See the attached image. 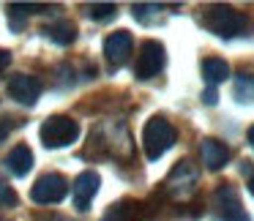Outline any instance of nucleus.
<instances>
[{"mask_svg": "<svg viewBox=\"0 0 254 221\" xmlns=\"http://www.w3.org/2000/svg\"><path fill=\"white\" fill-rule=\"evenodd\" d=\"M202 28L210 30L219 39H235V36H243L249 28L246 14H241L238 8L224 6V3H216V6H208L202 11Z\"/></svg>", "mask_w": 254, "mask_h": 221, "instance_id": "f257e3e1", "label": "nucleus"}, {"mask_svg": "<svg viewBox=\"0 0 254 221\" xmlns=\"http://www.w3.org/2000/svg\"><path fill=\"white\" fill-rule=\"evenodd\" d=\"M178 142V131L167 117H150L142 128V148H145V156L150 161H159L172 145Z\"/></svg>", "mask_w": 254, "mask_h": 221, "instance_id": "f03ea898", "label": "nucleus"}, {"mask_svg": "<svg viewBox=\"0 0 254 221\" xmlns=\"http://www.w3.org/2000/svg\"><path fill=\"white\" fill-rule=\"evenodd\" d=\"M39 137L44 142V148L58 150V148H68L79 139V123L68 115H52L41 123Z\"/></svg>", "mask_w": 254, "mask_h": 221, "instance_id": "7ed1b4c3", "label": "nucleus"}, {"mask_svg": "<svg viewBox=\"0 0 254 221\" xmlns=\"http://www.w3.org/2000/svg\"><path fill=\"white\" fill-rule=\"evenodd\" d=\"M66 194H68V180L61 172H44V175L33 183V188H30V199H33L36 205L63 202Z\"/></svg>", "mask_w": 254, "mask_h": 221, "instance_id": "20e7f679", "label": "nucleus"}, {"mask_svg": "<svg viewBox=\"0 0 254 221\" xmlns=\"http://www.w3.org/2000/svg\"><path fill=\"white\" fill-rule=\"evenodd\" d=\"M167 63V50L161 41H142V47H139L137 52V63H134V74H137V79H150L156 77V74L164 68Z\"/></svg>", "mask_w": 254, "mask_h": 221, "instance_id": "39448f33", "label": "nucleus"}, {"mask_svg": "<svg viewBox=\"0 0 254 221\" xmlns=\"http://www.w3.org/2000/svg\"><path fill=\"white\" fill-rule=\"evenodd\" d=\"M8 96H11L17 104L22 107H33L41 96V82L33 77V74H14L6 85Z\"/></svg>", "mask_w": 254, "mask_h": 221, "instance_id": "423d86ee", "label": "nucleus"}, {"mask_svg": "<svg viewBox=\"0 0 254 221\" xmlns=\"http://www.w3.org/2000/svg\"><path fill=\"white\" fill-rule=\"evenodd\" d=\"M216 208H219L221 221H252L249 213L243 210L238 191L230 186V183H224V186L216 188Z\"/></svg>", "mask_w": 254, "mask_h": 221, "instance_id": "0eeeda50", "label": "nucleus"}, {"mask_svg": "<svg viewBox=\"0 0 254 221\" xmlns=\"http://www.w3.org/2000/svg\"><path fill=\"white\" fill-rule=\"evenodd\" d=\"M99 186H101V177L99 172L93 169H85L77 175V180H74L71 186V194H74V208L77 210H90V202H93V197L99 194Z\"/></svg>", "mask_w": 254, "mask_h": 221, "instance_id": "6e6552de", "label": "nucleus"}, {"mask_svg": "<svg viewBox=\"0 0 254 221\" xmlns=\"http://www.w3.org/2000/svg\"><path fill=\"white\" fill-rule=\"evenodd\" d=\"M194 183H197V172H194V166L189 164V161H181V164L170 172V177H167L164 186H167V191H170L175 199H186L189 194L194 191Z\"/></svg>", "mask_w": 254, "mask_h": 221, "instance_id": "1a4fd4ad", "label": "nucleus"}, {"mask_svg": "<svg viewBox=\"0 0 254 221\" xmlns=\"http://www.w3.org/2000/svg\"><path fill=\"white\" fill-rule=\"evenodd\" d=\"M131 47H134V39H131L128 30H115L112 36H107V41H104L107 63H110L112 68L123 66V63L128 60V55H131Z\"/></svg>", "mask_w": 254, "mask_h": 221, "instance_id": "9d476101", "label": "nucleus"}, {"mask_svg": "<svg viewBox=\"0 0 254 221\" xmlns=\"http://www.w3.org/2000/svg\"><path fill=\"white\" fill-rule=\"evenodd\" d=\"M3 164H6V169L11 172V175L25 177L30 169H33V153H30L28 145H14V148L6 153Z\"/></svg>", "mask_w": 254, "mask_h": 221, "instance_id": "9b49d317", "label": "nucleus"}, {"mask_svg": "<svg viewBox=\"0 0 254 221\" xmlns=\"http://www.w3.org/2000/svg\"><path fill=\"white\" fill-rule=\"evenodd\" d=\"M199 153H202V164L213 172L227 166V161H230V148L224 142H219V139H202Z\"/></svg>", "mask_w": 254, "mask_h": 221, "instance_id": "f8f14e48", "label": "nucleus"}, {"mask_svg": "<svg viewBox=\"0 0 254 221\" xmlns=\"http://www.w3.org/2000/svg\"><path fill=\"white\" fill-rule=\"evenodd\" d=\"M101 221H142V205L137 199H121L107 208Z\"/></svg>", "mask_w": 254, "mask_h": 221, "instance_id": "ddd939ff", "label": "nucleus"}, {"mask_svg": "<svg viewBox=\"0 0 254 221\" xmlns=\"http://www.w3.org/2000/svg\"><path fill=\"white\" fill-rule=\"evenodd\" d=\"M44 36L58 47H68V44L77 41V25L68 22V19H58V22H52L44 28Z\"/></svg>", "mask_w": 254, "mask_h": 221, "instance_id": "4468645a", "label": "nucleus"}, {"mask_svg": "<svg viewBox=\"0 0 254 221\" xmlns=\"http://www.w3.org/2000/svg\"><path fill=\"white\" fill-rule=\"evenodd\" d=\"M227 77H230V66H227V60H221V57H205L202 60V79L208 82V88L221 85Z\"/></svg>", "mask_w": 254, "mask_h": 221, "instance_id": "2eb2a0df", "label": "nucleus"}, {"mask_svg": "<svg viewBox=\"0 0 254 221\" xmlns=\"http://www.w3.org/2000/svg\"><path fill=\"white\" fill-rule=\"evenodd\" d=\"M232 93H235V101H241V104H254V74H238Z\"/></svg>", "mask_w": 254, "mask_h": 221, "instance_id": "dca6fc26", "label": "nucleus"}, {"mask_svg": "<svg viewBox=\"0 0 254 221\" xmlns=\"http://www.w3.org/2000/svg\"><path fill=\"white\" fill-rule=\"evenodd\" d=\"M88 14L96 22H110L118 17V6L115 3H88Z\"/></svg>", "mask_w": 254, "mask_h": 221, "instance_id": "f3484780", "label": "nucleus"}, {"mask_svg": "<svg viewBox=\"0 0 254 221\" xmlns=\"http://www.w3.org/2000/svg\"><path fill=\"white\" fill-rule=\"evenodd\" d=\"M44 8L47 6H41V3H11V6H8V14H44Z\"/></svg>", "mask_w": 254, "mask_h": 221, "instance_id": "a211bd4d", "label": "nucleus"}, {"mask_svg": "<svg viewBox=\"0 0 254 221\" xmlns=\"http://www.w3.org/2000/svg\"><path fill=\"white\" fill-rule=\"evenodd\" d=\"M17 194H14V188L11 186H6V183H0V205H8V208H11V205H17Z\"/></svg>", "mask_w": 254, "mask_h": 221, "instance_id": "6ab92c4d", "label": "nucleus"}, {"mask_svg": "<svg viewBox=\"0 0 254 221\" xmlns=\"http://www.w3.org/2000/svg\"><path fill=\"white\" fill-rule=\"evenodd\" d=\"M11 66V52L8 50H0V71H6Z\"/></svg>", "mask_w": 254, "mask_h": 221, "instance_id": "aec40b11", "label": "nucleus"}, {"mask_svg": "<svg viewBox=\"0 0 254 221\" xmlns=\"http://www.w3.org/2000/svg\"><path fill=\"white\" fill-rule=\"evenodd\" d=\"M202 101H205V104H210V107H213L216 101H219V96H216V88H208V90H205Z\"/></svg>", "mask_w": 254, "mask_h": 221, "instance_id": "412c9836", "label": "nucleus"}, {"mask_svg": "<svg viewBox=\"0 0 254 221\" xmlns=\"http://www.w3.org/2000/svg\"><path fill=\"white\" fill-rule=\"evenodd\" d=\"M8 128H11L8 123H0V142H3V139L8 137Z\"/></svg>", "mask_w": 254, "mask_h": 221, "instance_id": "4be33fe9", "label": "nucleus"}, {"mask_svg": "<svg viewBox=\"0 0 254 221\" xmlns=\"http://www.w3.org/2000/svg\"><path fill=\"white\" fill-rule=\"evenodd\" d=\"M249 194L254 197V169H252V175H249Z\"/></svg>", "mask_w": 254, "mask_h": 221, "instance_id": "5701e85b", "label": "nucleus"}, {"mask_svg": "<svg viewBox=\"0 0 254 221\" xmlns=\"http://www.w3.org/2000/svg\"><path fill=\"white\" fill-rule=\"evenodd\" d=\"M246 137H249V145H252V148H254V126H252V128H249V131H246Z\"/></svg>", "mask_w": 254, "mask_h": 221, "instance_id": "b1692460", "label": "nucleus"}, {"mask_svg": "<svg viewBox=\"0 0 254 221\" xmlns=\"http://www.w3.org/2000/svg\"><path fill=\"white\" fill-rule=\"evenodd\" d=\"M50 221H71V219H66V216H52Z\"/></svg>", "mask_w": 254, "mask_h": 221, "instance_id": "393cba45", "label": "nucleus"}]
</instances>
